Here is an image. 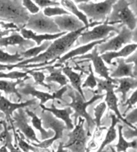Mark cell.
Wrapping results in <instances>:
<instances>
[{
	"label": "cell",
	"mask_w": 137,
	"mask_h": 152,
	"mask_svg": "<svg viewBox=\"0 0 137 152\" xmlns=\"http://www.w3.org/2000/svg\"><path fill=\"white\" fill-rule=\"evenodd\" d=\"M86 29V28H84L76 32L67 33L66 34L61 36L56 40H54L46 51L42 52L38 56L30 59L24 60L22 62H19L17 64V68L22 69L23 68V65H27L28 64L44 63V62H48L54 61V60L56 61V60L60 59L62 54L70 50L79 36Z\"/></svg>",
	"instance_id": "cell-1"
},
{
	"label": "cell",
	"mask_w": 137,
	"mask_h": 152,
	"mask_svg": "<svg viewBox=\"0 0 137 152\" xmlns=\"http://www.w3.org/2000/svg\"><path fill=\"white\" fill-rule=\"evenodd\" d=\"M68 95L72 99V102L67 104L66 105L68 107H70L74 111L72 115V117L74 118V125L77 124L78 118L82 117L84 120H86L88 127L90 129H93L95 125V124H94V119L87 112V107L96 101L103 98L104 95L102 94L101 95H96L95 94L89 101H86V99L82 97L80 94L78 93L76 91L70 90Z\"/></svg>",
	"instance_id": "cell-2"
},
{
	"label": "cell",
	"mask_w": 137,
	"mask_h": 152,
	"mask_svg": "<svg viewBox=\"0 0 137 152\" xmlns=\"http://www.w3.org/2000/svg\"><path fill=\"white\" fill-rule=\"evenodd\" d=\"M30 14L23 7L22 1H0V21L14 23L24 28Z\"/></svg>",
	"instance_id": "cell-3"
},
{
	"label": "cell",
	"mask_w": 137,
	"mask_h": 152,
	"mask_svg": "<svg viewBox=\"0 0 137 152\" xmlns=\"http://www.w3.org/2000/svg\"><path fill=\"white\" fill-rule=\"evenodd\" d=\"M129 6L130 4L128 1H117L112 7L109 17L107 18L108 24L112 26L116 23H120L122 27L126 26L131 31L136 30V17Z\"/></svg>",
	"instance_id": "cell-4"
},
{
	"label": "cell",
	"mask_w": 137,
	"mask_h": 152,
	"mask_svg": "<svg viewBox=\"0 0 137 152\" xmlns=\"http://www.w3.org/2000/svg\"><path fill=\"white\" fill-rule=\"evenodd\" d=\"M41 120L44 129H51L54 133V135L49 140L42 141L39 143L31 142V145L36 148L46 149L50 148L55 141L62 138L63 132L65 129H66V127L62 121L58 119L51 113L48 111H42Z\"/></svg>",
	"instance_id": "cell-5"
},
{
	"label": "cell",
	"mask_w": 137,
	"mask_h": 152,
	"mask_svg": "<svg viewBox=\"0 0 137 152\" xmlns=\"http://www.w3.org/2000/svg\"><path fill=\"white\" fill-rule=\"evenodd\" d=\"M117 1L106 0L98 3L88 1L86 3L78 4V9L86 15V18L94 20L93 22H101L105 21L112 11V7Z\"/></svg>",
	"instance_id": "cell-6"
},
{
	"label": "cell",
	"mask_w": 137,
	"mask_h": 152,
	"mask_svg": "<svg viewBox=\"0 0 137 152\" xmlns=\"http://www.w3.org/2000/svg\"><path fill=\"white\" fill-rule=\"evenodd\" d=\"M24 28L41 34H56L61 32L54 20L45 16L42 11L36 14H30Z\"/></svg>",
	"instance_id": "cell-7"
},
{
	"label": "cell",
	"mask_w": 137,
	"mask_h": 152,
	"mask_svg": "<svg viewBox=\"0 0 137 152\" xmlns=\"http://www.w3.org/2000/svg\"><path fill=\"white\" fill-rule=\"evenodd\" d=\"M78 123L72 132L68 134L69 138L67 143L64 145V149H68L72 152H87L86 141L88 139L86 131L84 129V120L79 117Z\"/></svg>",
	"instance_id": "cell-8"
},
{
	"label": "cell",
	"mask_w": 137,
	"mask_h": 152,
	"mask_svg": "<svg viewBox=\"0 0 137 152\" xmlns=\"http://www.w3.org/2000/svg\"><path fill=\"white\" fill-rule=\"evenodd\" d=\"M134 36L135 34H134L133 31L130 30L126 26H122L117 36L97 46V50L98 54H101L107 52H117L122 49L124 45L130 43Z\"/></svg>",
	"instance_id": "cell-9"
},
{
	"label": "cell",
	"mask_w": 137,
	"mask_h": 152,
	"mask_svg": "<svg viewBox=\"0 0 137 152\" xmlns=\"http://www.w3.org/2000/svg\"><path fill=\"white\" fill-rule=\"evenodd\" d=\"M115 32L119 33V30L117 28L114 26H110L108 24V20L104 21L102 24L96 26L92 30L86 31L82 32L79 36L78 40V44H87L93 42L102 40L106 39L108 36L111 34V32Z\"/></svg>",
	"instance_id": "cell-10"
},
{
	"label": "cell",
	"mask_w": 137,
	"mask_h": 152,
	"mask_svg": "<svg viewBox=\"0 0 137 152\" xmlns=\"http://www.w3.org/2000/svg\"><path fill=\"white\" fill-rule=\"evenodd\" d=\"M14 124L18 129L22 132L23 135L26 136L29 140L33 143H39L41 142L36 137V134L28 123L27 114L23 109H18L17 111H15L12 115Z\"/></svg>",
	"instance_id": "cell-11"
},
{
	"label": "cell",
	"mask_w": 137,
	"mask_h": 152,
	"mask_svg": "<svg viewBox=\"0 0 137 152\" xmlns=\"http://www.w3.org/2000/svg\"><path fill=\"white\" fill-rule=\"evenodd\" d=\"M74 59H90L93 62L94 70H95L96 73H97L100 77L105 78V80L112 81L114 83L115 85H118V83L116 81L115 79L110 77L109 74V69L105 66L104 62L103 60L102 59L101 56H99V54L97 50V46H96L93 48V51L90 54H87L82 55V56H78L74 58Z\"/></svg>",
	"instance_id": "cell-12"
},
{
	"label": "cell",
	"mask_w": 137,
	"mask_h": 152,
	"mask_svg": "<svg viewBox=\"0 0 137 152\" xmlns=\"http://www.w3.org/2000/svg\"><path fill=\"white\" fill-rule=\"evenodd\" d=\"M53 20L61 32H74L85 28L81 21L71 14L56 16Z\"/></svg>",
	"instance_id": "cell-13"
},
{
	"label": "cell",
	"mask_w": 137,
	"mask_h": 152,
	"mask_svg": "<svg viewBox=\"0 0 137 152\" xmlns=\"http://www.w3.org/2000/svg\"><path fill=\"white\" fill-rule=\"evenodd\" d=\"M37 103V99H33L24 103H12L8 99H7L4 96H2L1 93L0 92V111L3 113L6 116V119L9 121H12V117L14 113L20 109H23L29 106L34 105Z\"/></svg>",
	"instance_id": "cell-14"
},
{
	"label": "cell",
	"mask_w": 137,
	"mask_h": 152,
	"mask_svg": "<svg viewBox=\"0 0 137 152\" xmlns=\"http://www.w3.org/2000/svg\"><path fill=\"white\" fill-rule=\"evenodd\" d=\"M41 108L43 109L44 111H48L54 115V116L57 118L58 119L62 121L65 124L66 129L68 130H72L74 127L72 120L71 119L70 115L73 114V110L70 107H66V108L60 109H58L54 105V102L52 103L50 107H46L45 105H39Z\"/></svg>",
	"instance_id": "cell-15"
},
{
	"label": "cell",
	"mask_w": 137,
	"mask_h": 152,
	"mask_svg": "<svg viewBox=\"0 0 137 152\" xmlns=\"http://www.w3.org/2000/svg\"><path fill=\"white\" fill-rule=\"evenodd\" d=\"M118 85H113L112 86H110L109 88H107L106 91V97H105V103L106 104V106H108L109 109L111 110L114 113L115 116L117 117L120 121H122V122L125 123V124L128 127H130L133 129H136V127L134 125H132L129 124L125 120L124 117H122V115L120 113V112L118 109V99L117 96H116L115 93L114 92V88H117Z\"/></svg>",
	"instance_id": "cell-16"
},
{
	"label": "cell",
	"mask_w": 137,
	"mask_h": 152,
	"mask_svg": "<svg viewBox=\"0 0 137 152\" xmlns=\"http://www.w3.org/2000/svg\"><path fill=\"white\" fill-rule=\"evenodd\" d=\"M118 66L114 72L110 75V77L116 79L125 77L136 78V67L133 64L126 63L122 58H117Z\"/></svg>",
	"instance_id": "cell-17"
},
{
	"label": "cell",
	"mask_w": 137,
	"mask_h": 152,
	"mask_svg": "<svg viewBox=\"0 0 137 152\" xmlns=\"http://www.w3.org/2000/svg\"><path fill=\"white\" fill-rule=\"evenodd\" d=\"M113 35H114L113 34H110L109 36H108V37L106 39H104V40L93 42L85 44V45L81 46L69 52L68 53L66 54L65 55H64V56L60 58L58 60V62L60 64H62L63 62L66 61L67 60H69L70 58H75L76 56H82V55H84L88 51L91 50L92 49H93L96 46H98L99 44L106 42L108 40H109V38H111Z\"/></svg>",
	"instance_id": "cell-18"
},
{
	"label": "cell",
	"mask_w": 137,
	"mask_h": 152,
	"mask_svg": "<svg viewBox=\"0 0 137 152\" xmlns=\"http://www.w3.org/2000/svg\"><path fill=\"white\" fill-rule=\"evenodd\" d=\"M20 46L29 49L35 46L36 43L34 42L23 38L22 35L16 32H13L12 35L0 38V47L8 46Z\"/></svg>",
	"instance_id": "cell-19"
},
{
	"label": "cell",
	"mask_w": 137,
	"mask_h": 152,
	"mask_svg": "<svg viewBox=\"0 0 137 152\" xmlns=\"http://www.w3.org/2000/svg\"><path fill=\"white\" fill-rule=\"evenodd\" d=\"M20 33L23 38L32 40L38 46L41 45L43 42L56 40L67 34L66 32H60L56 34H36L32 31L27 30L24 28L20 29Z\"/></svg>",
	"instance_id": "cell-20"
},
{
	"label": "cell",
	"mask_w": 137,
	"mask_h": 152,
	"mask_svg": "<svg viewBox=\"0 0 137 152\" xmlns=\"http://www.w3.org/2000/svg\"><path fill=\"white\" fill-rule=\"evenodd\" d=\"M137 48L136 43L128 44L124 46L122 49L117 52H107L101 54V57L103 61L106 62L108 64H112V60L115 58H120L129 56V55L134 53L136 51Z\"/></svg>",
	"instance_id": "cell-21"
},
{
	"label": "cell",
	"mask_w": 137,
	"mask_h": 152,
	"mask_svg": "<svg viewBox=\"0 0 137 152\" xmlns=\"http://www.w3.org/2000/svg\"><path fill=\"white\" fill-rule=\"evenodd\" d=\"M17 89L18 93H19L20 95L21 94H24V95H31L33 96H35L36 99H39V100L40 101V104H39V105H44V104L46 103V102H48L49 100H54L53 95L36 90L32 85H30V84L23 85L22 86H21L19 88Z\"/></svg>",
	"instance_id": "cell-22"
},
{
	"label": "cell",
	"mask_w": 137,
	"mask_h": 152,
	"mask_svg": "<svg viewBox=\"0 0 137 152\" xmlns=\"http://www.w3.org/2000/svg\"><path fill=\"white\" fill-rule=\"evenodd\" d=\"M60 3H61L60 4L64 7V8L66 10V11L69 12L70 14L72 13V14H74L73 15H74V16L77 18L79 20L81 21V22L84 23V25L86 29H88L90 27H93V26L96 25H101L102 23L101 22H90L86 15L78 9L77 6H76L75 4L74 3L73 1L63 0V1H61Z\"/></svg>",
	"instance_id": "cell-23"
},
{
	"label": "cell",
	"mask_w": 137,
	"mask_h": 152,
	"mask_svg": "<svg viewBox=\"0 0 137 152\" xmlns=\"http://www.w3.org/2000/svg\"><path fill=\"white\" fill-rule=\"evenodd\" d=\"M116 81L119 86L114 91V93H122V101L125 102L126 100V94L130 89H135L137 87V78L125 77L120 78H116Z\"/></svg>",
	"instance_id": "cell-24"
},
{
	"label": "cell",
	"mask_w": 137,
	"mask_h": 152,
	"mask_svg": "<svg viewBox=\"0 0 137 152\" xmlns=\"http://www.w3.org/2000/svg\"><path fill=\"white\" fill-rule=\"evenodd\" d=\"M48 70L50 72L48 77L45 78V80L47 83L55 82L60 84L61 86H64L68 84V80L67 79L65 75H62V69H55L54 66H46L42 69H33L34 70Z\"/></svg>",
	"instance_id": "cell-25"
},
{
	"label": "cell",
	"mask_w": 137,
	"mask_h": 152,
	"mask_svg": "<svg viewBox=\"0 0 137 152\" xmlns=\"http://www.w3.org/2000/svg\"><path fill=\"white\" fill-rule=\"evenodd\" d=\"M110 117H111V125H110V127L107 131L106 135L105 136V138L102 143L101 145L100 146L98 150L96 152H102L103 149L106 148V147L111 143L112 141H114L117 137V129H116V126L118 124V123L120 122V120L115 116L114 114L111 113L110 114Z\"/></svg>",
	"instance_id": "cell-26"
},
{
	"label": "cell",
	"mask_w": 137,
	"mask_h": 152,
	"mask_svg": "<svg viewBox=\"0 0 137 152\" xmlns=\"http://www.w3.org/2000/svg\"><path fill=\"white\" fill-rule=\"evenodd\" d=\"M26 113L28 116L31 118V124H32L34 128H36L37 130H38L41 134V140L42 141H45L50 139L51 137H53L54 135V133L51 131H46L42 127V123L40 118L37 116L36 114L34 112L30 111V110L26 109Z\"/></svg>",
	"instance_id": "cell-27"
},
{
	"label": "cell",
	"mask_w": 137,
	"mask_h": 152,
	"mask_svg": "<svg viewBox=\"0 0 137 152\" xmlns=\"http://www.w3.org/2000/svg\"><path fill=\"white\" fill-rule=\"evenodd\" d=\"M62 72L64 73V75L69 78L71 85L74 88L75 91H77L78 93L80 94V95L82 97L85 98L84 94L83 92L82 88V79L81 76L82 74H78L75 72H74L70 67L66 66L62 69Z\"/></svg>",
	"instance_id": "cell-28"
},
{
	"label": "cell",
	"mask_w": 137,
	"mask_h": 152,
	"mask_svg": "<svg viewBox=\"0 0 137 152\" xmlns=\"http://www.w3.org/2000/svg\"><path fill=\"white\" fill-rule=\"evenodd\" d=\"M30 78V77H26L23 78V79H18L15 82H12V81H7L4 80H0V91H4L6 95H9V94H14L16 95L18 98L21 100L22 96L18 93L17 89L16 88V86L19 84L23 83L26 80Z\"/></svg>",
	"instance_id": "cell-29"
},
{
	"label": "cell",
	"mask_w": 137,
	"mask_h": 152,
	"mask_svg": "<svg viewBox=\"0 0 137 152\" xmlns=\"http://www.w3.org/2000/svg\"><path fill=\"white\" fill-rule=\"evenodd\" d=\"M122 129L123 127L120 125H118V143L115 145L117 152H127V149L132 148L136 149L137 141L136 139H134L132 141H127L122 135Z\"/></svg>",
	"instance_id": "cell-30"
},
{
	"label": "cell",
	"mask_w": 137,
	"mask_h": 152,
	"mask_svg": "<svg viewBox=\"0 0 137 152\" xmlns=\"http://www.w3.org/2000/svg\"><path fill=\"white\" fill-rule=\"evenodd\" d=\"M51 44V41H45L41 45L36 47L34 46L33 48L28 49V50L20 53V54L23 60L32 58L39 56V54L42 53V52L46 51L48 47L50 46Z\"/></svg>",
	"instance_id": "cell-31"
},
{
	"label": "cell",
	"mask_w": 137,
	"mask_h": 152,
	"mask_svg": "<svg viewBox=\"0 0 137 152\" xmlns=\"http://www.w3.org/2000/svg\"><path fill=\"white\" fill-rule=\"evenodd\" d=\"M23 60V59L21 57L19 52H17L14 54H10L4 52L0 48V64L6 65L16 64Z\"/></svg>",
	"instance_id": "cell-32"
},
{
	"label": "cell",
	"mask_w": 137,
	"mask_h": 152,
	"mask_svg": "<svg viewBox=\"0 0 137 152\" xmlns=\"http://www.w3.org/2000/svg\"><path fill=\"white\" fill-rule=\"evenodd\" d=\"M1 124L4 127V140H5V146L6 147L7 149L10 152H21L19 149L15 148L12 142V136L7 129V125L5 121H1Z\"/></svg>",
	"instance_id": "cell-33"
},
{
	"label": "cell",
	"mask_w": 137,
	"mask_h": 152,
	"mask_svg": "<svg viewBox=\"0 0 137 152\" xmlns=\"http://www.w3.org/2000/svg\"><path fill=\"white\" fill-rule=\"evenodd\" d=\"M43 14L45 16L51 18L52 16H61L64 15H70L69 12L66 11L64 8L60 7H50L44 8Z\"/></svg>",
	"instance_id": "cell-34"
},
{
	"label": "cell",
	"mask_w": 137,
	"mask_h": 152,
	"mask_svg": "<svg viewBox=\"0 0 137 152\" xmlns=\"http://www.w3.org/2000/svg\"><path fill=\"white\" fill-rule=\"evenodd\" d=\"M106 104L105 103V102H102V103L98 104V105L94 109V116H95L94 121V124L96 125L97 128H99L101 127V119L102 116H103V114L104 113L105 111H106Z\"/></svg>",
	"instance_id": "cell-35"
},
{
	"label": "cell",
	"mask_w": 137,
	"mask_h": 152,
	"mask_svg": "<svg viewBox=\"0 0 137 152\" xmlns=\"http://www.w3.org/2000/svg\"><path fill=\"white\" fill-rule=\"evenodd\" d=\"M27 74H30L31 77L34 78V80H35L36 85H39L44 86L48 89H50L51 87L49 85H47V84L45 83V78H46V76H45L44 72H39V71H36V70H31L27 71Z\"/></svg>",
	"instance_id": "cell-36"
},
{
	"label": "cell",
	"mask_w": 137,
	"mask_h": 152,
	"mask_svg": "<svg viewBox=\"0 0 137 152\" xmlns=\"http://www.w3.org/2000/svg\"><path fill=\"white\" fill-rule=\"evenodd\" d=\"M14 134L15 137V140L17 141L18 147H19V148L22 151V152L38 151V149H36V148L32 146L31 144H29L28 143L26 142V141L22 138V136H19L18 135H17L16 133H15V132H14Z\"/></svg>",
	"instance_id": "cell-37"
},
{
	"label": "cell",
	"mask_w": 137,
	"mask_h": 152,
	"mask_svg": "<svg viewBox=\"0 0 137 152\" xmlns=\"http://www.w3.org/2000/svg\"><path fill=\"white\" fill-rule=\"evenodd\" d=\"M89 72L90 74L88 78H86L85 82L84 84L82 85V88H85V87H90L92 89L94 88L95 86H97V83L96 80V77H94V72L93 70V68H92V64H89Z\"/></svg>",
	"instance_id": "cell-38"
},
{
	"label": "cell",
	"mask_w": 137,
	"mask_h": 152,
	"mask_svg": "<svg viewBox=\"0 0 137 152\" xmlns=\"http://www.w3.org/2000/svg\"><path fill=\"white\" fill-rule=\"evenodd\" d=\"M27 72L13 71L9 73H4L0 71V78H10V79H23L28 77Z\"/></svg>",
	"instance_id": "cell-39"
},
{
	"label": "cell",
	"mask_w": 137,
	"mask_h": 152,
	"mask_svg": "<svg viewBox=\"0 0 137 152\" xmlns=\"http://www.w3.org/2000/svg\"><path fill=\"white\" fill-rule=\"evenodd\" d=\"M22 4L23 7L29 13H31V15L36 14L39 12V7L31 0H23L22 1Z\"/></svg>",
	"instance_id": "cell-40"
},
{
	"label": "cell",
	"mask_w": 137,
	"mask_h": 152,
	"mask_svg": "<svg viewBox=\"0 0 137 152\" xmlns=\"http://www.w3.org/2000/svg\"><path fill=\"white\" fill-rule=\"evenodd\" d=\"M34 4L41 8H46L50 7H58L60 4L56 1H50V0H36Z\"/></svg>",
	"instance_id": "cell-41"
},
{
	"label": "cell",
	"mask_w": 137,
	"mask_h": 152,
	"mask_svg": "<svg viewBox=\"0 0 137 152\" xmlns=\"http://www.w3.org/2000/svg\"><path fill=\"white\" fill-rule=\"evenodd\" d=\"M136 101H137V91L136 89V90H134L133 93L132 94L130 97L125 102V104H124V105L125 106H128V107H127V108H126V111H125V113H124V115H122V117L125 116L126 113L127 112L129 109H131L133 106L135 105L136 103Z\"/></svg>",
	"instance_id": "cell-42"
},
{
	"label": "cell",
	"mask_w": 137,
	"mask_h": 152,
	"mask_svg": "<svg viewBox=\"0 0 137 152\" xmlns=\"http://www.w3.org/2000/svg\"><path fill=\"white\" fill-rule=\"evenodd\" d=\"M122 135L124 138L126 140H130V139L136 138V129H133L130 127H127L125 129H122Z\"/></svg>",
	"instance_id": "cell-43"
},
{
	"label": "cell",
	"mask_w": 137,
	"mask_h": 152,
	"mask_svg": "<svg viewBox=\"0 0 137 152\" xmlns=\"http://www.w3.org/2000/svg\"><path fill=\"white\" fill-rule=\"evenodd\" d=\"M129 124L135 125L137 122V109L135 108L125 118Z\"/></svg>",
	"instance_id": "cell-44"
},
{
	"label": "cell",
	"mask_w": 137,
	"mask_h": 152,
	"mask_svg": "<svg viewBox=\"0 0 137 152\" xmlns=\"http://www.w3.org/2000/svg\"><path fill=\"white\" fill-rule=\"evenodd\" d=\"M0 26H1L2 28H4L5 30H14L15 32L20 31V28L17 26L14 23H5L4 22L0 21Z\"/></svg>",
	"instance_id": "cell-45"
},
{
	"label": "cell",
	"mask_w": 137,
	"mask_h": 152,
	"mask_svg": "<svg viewBox=\"0 0 137 152\" xmlns=\"http://www.w3.org/2000/svg\"><path fill=\"white\" fill-rule=\"evenodd\" d=\"M68 90V87L66 86H63V87L57 91V92H55L52 95H53L54 99H59V100H61L63 101V99H62V95H64L65 92H66Z\"/></svg>",
	"instance_id": "cell-46"
},
{
	"label": "cell",
	"mask_w": 137,
	"mask_h": 152,
	"mask_svg": "<svg viewBox=\"0 0 137 152\" xmlns=\"http://www.w3.org/2000/svg\"><path fill=\"white\" fill-rule=\"evenodd\" d=\"M14 68H17V65L16 64H10V65H6L0 64V71H3V70H12Z\"/></svg>",
	"instance_id": "cell-47"
},
{
	"label": "cell",
	"mask_w": 137,
	"mask_h": 152,
	"mask_svg": "<svg viewBox=\"0 0 137 152\" xmlns=\"http://www.w3.org/2000/svg\"><path fill=\"white\" fill-rule=\"evenodd\" d=\"M125 62H126V63H131V64H133V62L134 66L136 67V52H134L133 54H132V56L128 57V58L127 60H126Z\"/></svg>",
	"instance_id": "cell-48"
},
{
	"label": "cell",
	"mask_w": 137,
	"mask_h": 152,
	"mask_svg": "<svg viewBox=\"0 0 137 152\" xmlns=\"http://www.w3.org/2000/svg\"><path fill=\"white\" fill-rule=\"evenodd\" d=\"M52 152H68V150L64 148V143L60 142L57 151H55L54 149H52Z\"/></svg>",
	"instance_id": "cell-49"
},
{
	"label": "cell",
	"mask_w": 137,
	"mask_h": 152,
	"mask_svg": "<svg viewBox=\"0 0 137 152\" xmlns=\"http://www.w3.org/2000/svg\"><path fill=\"white\" fill-rule=\"evenodd\" d=\"M15 31L14 30H4L1 31L0 30V38L6 37V36H8L10 32H14Z\"/></svg>",
	"instance_id": "cell-50"
},
{
	"label": "cell",
	"mask_w": 137,
	"mask_h": 152,
	"mask_svg": "<svg viewBox=\"0 0 137 152\" xmlns=\"http://www.w3.org/2000/svg\"><path fill=\"white\" fill-rule=\"evenodd\" d=\"M4 116V115L3 113H1V111H0V132H3V130H4V127H3V125H2V124H1V119Z\"/></svg>",
	"instance_id": "cell-51"
},
{
	"label": "cell",
	"mask_w": 137,
	"mask_h": 152,
	"mask_svg": "<svg viewBox=\"0 0 137 152\" xmlns=\"http://www.w3.org/2000/svg\"><path fill=\"white\" fill-rule=\"evenodd\" d=\"M0 152H9V151L7 149L6 147L4 145V146H2L1 148H0Z\"/></svg>",
	"instance_id": "cell-52"
},
{
	"label": "cell",
	"mask_w": 137,
	"mask_h": 152,
	"mask_svg": "<svg viewBox=\"0 0 137 152\" xmlns=\"http://www.w3.org/2000/svg\"><path fill=\"white\" fill-rule=\"evenodd\" d=\"M4 138V132L3 131V132H1V133H0V141H1V140H3Z\"/></svg>",
	"instance_id": "cell-53"
},
{
	"label": "cell",
	"mask_w": 137,
	"mask_h": 152,
	"mask_svg": "<svg viewBox=\"0 0 137 152\" xmlns=\"http://www.w3.org/2000/svg\"><path fill=\"white\" fill-rule=\"evenodd\" d=\"M110 152H117L112 146H110Z\"/></svg>",
	"instance_id": "cell-54"
},
{
	"label": "cell",
	"mask_w": 137,
	"mask_h": 152,
	"mask_svg": "<svg viewBox=\"0 0 137 152\" xmlns=\"http://www.w3.org/2000/svg\"><path fill=\"white\" fill-rule=\"evenodd\" d=\"M21 152H22V151H21Z\"/></svg>",
	"instance_id": "cell-55"
}]
</instances>
